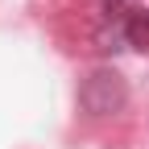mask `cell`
<instances>
[{
  "instance_id": "1",
  "label": "cell",
  "mask_w": 149,
  "mask_h": 149,
  "mask_svg": "<svg viewBox=\"0 0 149 149\" xmlns=\"http://www.w3.org/2000/svg\"><path fill=\"white\" fill-rule=\"evenodd\" d=\"M79 100H83V108L91 112V116H112V112L124 108V79L116 70H95L83 83Z\"/></svg>"
},
{
  "instance_id": "2",
  "label": "cell",
  "mask_w": 149,
  "mask_h": 149,
  "mask_svg": "<svg viewBox=\"0 0 149 149\" xmlns=\"http://www.w3.org/2000/svg\"><path fill=\"white\" fill-rule=\"evenodd\" d=\"M120 29H124V37H128V46H137V50L149 46V13H145V8H128V13L120 17Z\"/></svg>"
},
{
  "instance_id": "3",
  "label": "cell",
  "mask_w": 149,
  "mask_h": 149,
  "mask_svg": "<svg viewBox=\"0 0 149 149\" xmlns=\"http://www.w3.org/2000/svg\"><path fill=\"white\" fill-rule=\"evenodd\" d=\"M100 4H104V13H108V17H116V21L124 17V0H100Z\"/></svg>"
}]
</instances>
